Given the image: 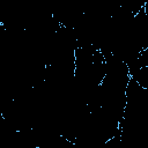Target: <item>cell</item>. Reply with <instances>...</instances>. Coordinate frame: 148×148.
Segmentation results:
<instances>
[{
  "mask_svg": "<svg viewBox=\"0 0 148 148\" xmlns=\"http://www.w3.org/2000/svg\"><path fill=\"white\" fill-rule=\"evenodd\" d=\"M132 79H134L139 83L140 87L148 90V66L140 68L139 72L134 76H132Z\"/></svg>",
  "mask_w": 148,
  "mask_h": 148,
  "instance_id": "1",
  "label": "cell"
}]
</instances>
